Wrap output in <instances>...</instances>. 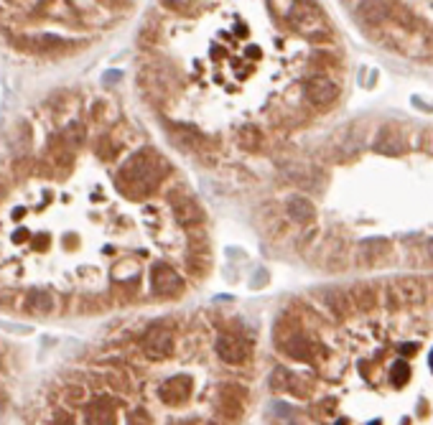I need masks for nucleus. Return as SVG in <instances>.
I'll list each match as a JSON object with an SVG mask.
<instances>
[{
	"instance_id": "obj_13",
	"label": "nucleus",
	"mask_w": 433,
	"mask_h": 425,
	"mask_svg": "<svg viewBox=\"0 0 433 425\" xmlns=\"http://www.w3.org/2000/svg\"><path fill=\"white\" fill-rule=\"evenodd\" d=\"M321 300H324V306H326V311H329L334 318H339V321L346 318L349 311H352V306H355V298H352L349 291H324Z\"/></svg>"
},
{
	"instance_id": "obj_27",
	"label": "nucleus",
	"mask_w": 433,
	"mask_h": 425,
	"mask_svg": "<svg viewBox=\"0 0 433 425\" xmlns=\"http://www.w3.org/2000/svg\"><path fill=\"white\" fill-rule=\"evenodd\" d=\"M0 329L10 331V334H33L28 326H21V323H10V321H0Z\"/></svg>"
},
{
	"instance_id": "obj_38",
	"label": "nucleus",
	"mask_w": 433,
	"mask_h": 425,
	"mask_svg": "<svg viewBox=\"0 0 433 425\" xmlns=\"http://www.w3.org/2000/svg\"><path fill=\"white\" fill-rule=\"evenodd\" d=\"M206 425H220V423H214V420H209V423H206Z\"/></svg>"
},
{
	"instance_id": "obj_5",
	"label": "nucleus",
	"mask_w": 433,
	"mask_h": 425,
	"mask_svg": "<svg viewBox=\"0 0 433 425\" xmlns=\"http://www.w3.org/2000/svg\"><path fill=\"white\" fill-rule=\"evenodd\" d=\"M150 288L161 298H179L184 293V278L166 262H156L150 268Z\"/></svg>"
},
{
	"instance_id": "obj_32",
	"label": "nucleus",
	"mask_w": 433,
	"mask_h": 425,
	"mask_svg": "<svg viewBox=\"0 0 433 425\" xmlns=\"http://www.w3.org/2000/svg\"><path fill=\"white\" fill-rule=\"evenodd\" d=\"M164 6H166V8L184 13V8H186V0H164Z\"/></svg>"
},
{
	"instance_id": "obj_28",
	"label": "nucleus",
	"mask_w": 433,
	"mask_h": 425,
	"mask_svg": "<svg viewBox=\"0 0 433 425\" xmlns=\"http://www.w3.org/2000/svg\"><path fill=\"white\" fill-rule=\"evenodd\" d=\"M418 145L431 153L433 150V130H421V141H418Z\"/></svg>"
},
{
	"instance_id": "obj_12",
	"label": "nucleus",
	"mask_w": 433,
	"mask_h": 425,
	"mask_svg": "<svg viewBox=\"0 0 433 425\" xmlns=\"http://www.w3.org/2000/svg\"><path fill=\"white\" fill-rule=\"evenodd\" d=\"M18 44H21L26 51H62V48L77 46L74 41L62 39V36H51V33H44V36H24V39H18Z\"/></svg>"
},
{
	"instance_id": "obj_11",
	"label": "nucleus",
	"mask_w": 433,
	"mask_h": 425,
	"mask_svg": "<svg viewBox=\"0 0 433 425\" xmlns=\"http://www.w3.org/2000/svg\"><path fill=\"white\" fill-rule=\"evenodd\" d=\"M245 395H247V390L240 385H222L217 413L229 417V420H240L245 410Z\"/></svg>"
},
{
	"instance_id": "obj_4",
	"label": "nucleus",
	"mask_w": 433,
	"mask_h": 425,
	"mask_svg": "<svg viewBox=\"0 0 433 425\" xmlns=\"http://www.w3.org/2000/svg\"><path fill=\"white\" fill-rule=\"evenodd\" d=\"M276 344L285 356H291V359H296V362H308L311 354H314L311 338H308L303 331L296 329V326L288 331L276 329Z\"/></svg>"
},
{
	"instance_id": "obj_17",
	"label": "nucleus",
	"mask_w": 433,
	"mask_h": 425,
	"mask_svg": "<svg viewBox=\"0 0 433 425\" xmlns=\"http://www.w3.org/2000/svg\"><path fill=\"white\" fill-rule=\"evenodd\" d=\"M173 135V141L179 143L182 148L186 150H202L206 145V138L202 133H197L194 127H186V125H173L171 130Z\"/></svg>"
},
{
	"instance_id": "obj_31",
	"label": "nucleus",
	"mask_w": 433,
	"mask_h": 425,
	"mask_svg": "<svg viewBox=\"0 0 433 425\" xmlns=\"http://www.w3.org/2000/svg\"><path fill=\"white\" fill-rule=\"evenodd\" d=\"M130 425H148V413H143V410L133 413V417H130Z\"/></svg>"
},
{
	"instance_id": "obj_7",
	"label": "nucleus",
	"mask_w": 433,
	"mask_h": 425,
	"mask_svg": "<svg viewBox=\"0 0 433 425\" xmlns=\"http://www.w3.org/2000/svg\"><path fill=\"white\" fill-rule=\"evenodd\" d=\"M303 95H306V100L314 107H326V105H331L339 97V87L334 79L324 77V74H314V77L306 79Z\"/></svg>"
},
{
	"instance_id": "obj_24",
	"label": "nucleus",
	"mask_w": 433,
	"mask_h": 425,
	"mask_svg": "<svg viewBox=\"0 0 433 425\" xmlns=\"http://www.w3.org/2000/svg\"><path fill=\"white\" fill-rule=\"evenodd\" d=\"M13 145H16L18 150H26L31 145V125H28L26 120H21L18 127L13 130Z\"/></svg>"
},
{
	"instance_id": "obj_9",
	"label": "nucleus",
	"mask_w": 433,
	"mask_h": 425,
	"mask_svg": "<svg viewBox=\"0 0 433 425\" xmlns=\"http://www.w3.org/2000/svg\"><path fill=\"white\" fill-rule=\"evenodd\" d=\"M87 425H118V405L110 395H97L85 408Z\"/></svg>"
},
{
	"instance_id": "obj_37",
	"label": "nucleus",
	"mask_w": 433,
	"mask_h": 425,
	"mask_svg": "<svg viewBox=\"0 0 433 425\" xmlns=\"http://www.w3.org/2000/svg\"><path fill=\"white\" fill-rule=\"evenodd\" d=\"M428 362H431V372H433V349H431V359H428Z\"/></svg>"
},
{
	"instance_id": "obj_33",
	"label": "nucleus",
	"mask_w": 433,
	"mask_h": 425,
	"mask_svg": "<svg viewBox=\"0 0 433 425\" xmlns=\"http://www.w3.org/2000/svg\"><path fill=\"white\" fill-rule=\"evenodd\" d=\"M120 77H123V74H120L118 69H115V71H107V74L103 77V82H105V84H112V82H118Z\"/></svg>"
},
{
	"instance_id": "obj_18",
	"label": "nucleus",
	"mask_w": 433,
	"mask_h": 425,
	"mask_svg": "<svg viewBox=\"0 0 433 425\" xmlns=\"http://www.w3.org/2000/svg\"><path fill=\"white\" fill-rule=\"evenodd\" d=\"M26 306H28V311H33V314H54L56 311V296L48 291H31L28 293V300H26Z\"/></svg>"
},
{
	"instance_id": "obj_16",
	"label": "nucleus",
	"mask_w": 433,
	"mask_h": 425,
	"mask_svg": "<svg viewBox=\"0 0 433 425\" xmlns=\"http://www.w3.org/2000/svg\"><path fill=\"white\" fill-rule=\"evenodd\" d=\"M285 212H288V217H291L293 221H299V224H308V221H314V217H316L314 204H311L306 197H291L285 201Z\"/></svg>"
},
{
	"instance_id": "obj_1",
	"label": "nucleus",
	"mask_w": 433,
	"mask_h": 425,
	"mask_svg": "<svg viewBox=\"0 0 433 425\" xmlns=\"http://www.w3.org/2000/svg\"><path fill=\"white\" fill-rule=\"evenodd\" d=\"M166 176H168V163L153 148H143L120 165L115 181L125 197L145 199L161 186Z\"/></svg>"
},
{
	"instance_id": "obj_3",
	"label": "nucleus",
	"mask_w": 433,
	"mask_h": 425,
	"mask_svg": "<svg viewBox=\"0 0 433 425\" xmlns=\"http://www.w3.org/2000/svg\"><path fill=\"white\" fill-rule=\"evenodd\" d=\"M143 354L153 359V362H161V359H168L173 354V331L166 326V323H153L148 326L145 336H143Z\"/></svg>"
},
{
	"instance_id": "obj_8",
	"label": "nucleus",
	"mask_w": 433,
	"mask_h": 425,
	"mask_svg": "<svg viewBox=\"0 0 433 425\" xmlns=\"http://www.w3.org/2000/svg\"><path fill=\"white\" fill-rule=\"evenodd\" d=\"M214 349H217V356L227 364H245L250 359V352H252L250 344H247V338L237 336V334H229V331L217 338Z\"/></svg>"
},
{
	"instance_id": "obj_26",
	"label": "nucleus",
	"mask_w": 433,
	"mask_h": 425,
	"mask_svg": "<svg viewBox=\"0 0 433 425\" xmlns=\"http://www.w3.org/2000/svg\"><path fill=\"white\" fill-rule=\"evenodd\" d=\"M64 400L69 402V405H79V402H85V387L82 385L69 387V390L64 392Z\"/></svg>"
},
{
	"instance_id": "obj_25",
	"label": "nucleus",
	"mask_w": 433,
	"mask_h": 425,
	"mask_svg": "<svg viewBox=\"0 0 433 425\" xmlns=\"http://www.w3.org/2000/svg\"><path fill=\"white\" fill-rule=\"evenodd\" d=\"M105 379H107V385H110L115 392H130V382H127L125 374H120V372H110Z\"/></svg>"
},
{
	"instance_id": "obj_22",
	"label": "nucleus",
	"mask_w": 433,
	"mask_h": 425,
	"mask_svg": "<svg viewBox=\"0 0 433 425\" xmlns=\"http://www.w3.org/2000/svg\"><path fill=\"white\" fill-rule=\"evenodd\" d=\"M410 379V364L405 362V359H398V362H393V367H390V382H393V387H405Z\"/></svg>"
},
{
	"instance_id": "obj_14",
	"label": "nucleus",
	"mask_w": 433,
	"mask_h": 425,
	"mask_svg": "<svg viewBox=\"0 0 433 425\" xmlns=\"http://www.w3.org/2000/svg\"><path fill=\"white\" fill-rule=\"evenodd\" d=\"M387 16H390V8L385 0H362L357 6V18L364 26H380Z\"/></svg>"
},
{
	"instance_id": "obj_2",
	"label": "nucleus",
	"mask_w": 433,
	"mask_h": 425,
	"mask_svg": "<svg viewBox=\"0 0 433 425\" xmlns=\"http://www.w3.org/2000/svg\"><path fill=\"white\" fill-rule=\"evenodd\" d=\"M166 201L171 206L173 217L176 221L186 229H199L204 224V212H202V206L194 197H191L189 191L184 189H171L166 194Z\"/></svg>"
},
{
	"instance_id": "obj_19",
	"label": "nucleus",
	"mask_w": 433,
	"mask_h": 425,
	"mask_svg": "<svg viewBox=\"0 0 433 425\" xmlns=\"http://www.w3.org/2000/svg\"><path fill=\"white\" fill-rule=\"evenodd\" d=\"M360 255H362V260H370V262H378L382 257L390 255V242L382 239V237H372V239H364L360 244Z\"/></svg>"
},
{
	"instance_id": "obj_23",
	"label": "nucleus",
	"mask_w": 433,
	"mask_h": 425,
	"mask_svg": "<svg viewBox=\"0 0 433 425\" xmlns=\"http://www.w3.org/2000/svg\"><path fill=\"white\" fill-rule=\"evenodd\" d=\"M59 135H62V141L67 143L71 150H77L79 145L85 143V127L79 125V123H69V125H67V130H64V133H59Z\"/></svg>"
},
{
	"instance_id": "obj_30",
	"label": "nucleus",
	"mask_w": 433,
	"mask_h": 425,
	"mask_svg": "<svg viewBox=\"0 0 433 425\" xmlns=\"http://www.w3.org/2000/svg\"><path fill=\"white\" fill-rule=\"evenodd\" d=\"M54 425H77V423H74V417H71L69 413H56Z\"/></svg>"
},
{
	"instance_id": "obj_29",
	"label": "nucleus",
	"mask_w": 433,
	"mask_h": 425,
	"mask_svg": "<svg viewBox=\"0 0 433 425\" xmlns=\"http://www.w3.org/2000/svg\"><path fill=\"white\" fill-rule=\"evenodd\" d=\"M400 291H395V288H387V306L393 308V311H398L400 308Z\"/></svg>"
},
{
	"instance_id": "obj_35",
	"label": "nucleus",
	"mask_w": 433,
	"mask_h": 425,
	"mask_svg": "<svg viewBox=\"0 0 433 425\" xmlns=\"http://www.w3.org/2000/svg\"><path fill=\"white\" fill-rule=\"evenodd\" d=\"M416 349H418L416 344H405V347H403L400 352H403V354H405V356H408V354H413V352H416Z\"/></svg>"
},
{
	"instance_id": "obj_21",
	"label": "nucleus",
	"mask_w": 433,
	"mask_h": 425,
	"mask_svg": "<svg viewBox=\"0 0 433 425\" xmlns=\"http://www.w3.org/2000/svg\"><path fill=\"white\" fill-rule=\"evenodd\" d=\"M237 141H240V148H247V150H258L263 145V133H260L258 127H242L240 135H237Z\"/></svg>"
},
{
	"instance_id": "obj_10",
	"label": "nucleus",
	"mask_w": 433,
	"mask_h": 425,
	"mask_svg": "<svg viewBox=\"0 0 433 425\" xmlns=\"http://www.w3.org/2000/svg\"><path fill=\"white\" fill-rule=\"evenodd\" d=\"M191 390H194V379H191L189 374H173V377H168L164 385H161L158 395H161V400H164L166 405L179 408V405H184V402L191 397Z\"/></svg>"
},
{
	"instance_id": "obj_15",
	"label": "nucleus",
	"mask_w": 433,
	"mask_h": 425,
	"mask_svg": "<svg viewBox=\"0 0 433 425\" xmlns=\"http://www.w3.org/2000/svg\"><path fill=\"white\" fill-rule=\"evenodd\" d=\"M273 387L281 390V392L299 395V397H308V392H311V387H308L306 382H301L299 374L285 372V370H276V374H273Z\"/></svg>"
},
{
	"instance_id": "obj_6",
	"label": "nucleus",
	"mask_w": 433,
	"mask_h": 425,
	"mask_svg": "<svg viewBox=\"0 0 433 425\" xmlns=\"http://www.w3.org/2000/svg\"><path fill=\"white\" fill-rule=\"evenodd\" d=\"M372 150L380 156H403V153H408V135L398 125L380 127L372 141Z\"/></svg>"
},
{
	"instance_id": "obj_20",
	"label": "nucleus",
	"mask_w": 433,
	"mask_h": 425,
	"mask_svg": "<svg viewBox=\"0 0 433 425\" xmlns=\"http://www.w3.org/2000/svg\"><path fill=\"white\" fill-rule=\"evenodd\" d=\"M352 298H355V306L362 311V314H372L378 308V293L372 285H355L352 291Z\"/></svg>"
},
{
	"instance_id": "obj_36",
	"label": "nucleus",
	"mask_w": 433,
	"mask_h": 425,
	"mask_svg": "<svg viewBox=\"0 0 433 425\" xmlns=\"http://www.w3.org/2000/svg\"><path fill=\"white\" fill-rule=\"evenodd\" d=\"M425 255H428V260L433 262V239H428V244H425Z\"/></svg>"
},
{
	"instance_id": "obj_34",
	"label": "nucleus",
	"mask_w": 433,
	"mask_h": 425,
	"mask_svg": "<svg viewBox=\"0 0 433 425\" xmlns=\"http://www.w3.org/2000/svg\"><path fill=\"white\" fill-rule=\"evenodd\" d=\"M100 3H103V6H110V8H123L130 0H100Z\"/></svg>"
}]
</instances>
